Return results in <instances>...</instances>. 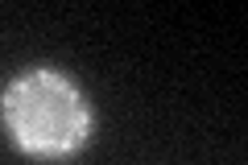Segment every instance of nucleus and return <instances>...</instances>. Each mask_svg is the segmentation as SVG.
Instances as JSON below:
<instances>
[{"label":"nucleus","instance_id":"nucleus-1","mask_svg":"<svg viewBox=\"0 0 248 165\" xmlns=\"http://www.w3.org/2000/svg\"><path fill=\"white\" fill-rule=\"evenodd\" d=\"M0 120L25 157L62 161L91 140V104L62 70L33 66L17 75L0 95Z\"/></svg>","mask_w":248,"mask_h":165}]
</instances>
